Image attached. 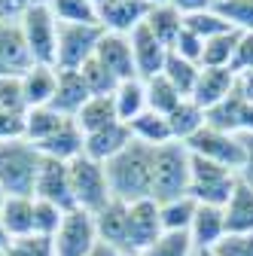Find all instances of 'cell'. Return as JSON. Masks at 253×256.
Masks as SVG:
<instances>
[{
    "instance_id": "1",
    "label": "cell",
    "mask_w": 253,
    "mask_h": 256,
    "mask_svg": "<svg viewBox=\"0 0 253 256\" xmlns=\"http://www.w3.org/2000/svg\"><path fill=\"white\" fill-rule=\"evenodd\" d=\"M152 162H156V146L132 140L119 156H113L104 165L110 196L125 204L152 198Z\"/></svg>"
},
{
    "instance_id": "2",
    "label": "cell",
    "mask_w": 253,
    "mask_h": 256,
    "mask_svg": "<svg viewBox=\"0 0 253 256\" xmlns=\"http://www.w3.org/2000/svg\"><path fill=\"white\" fill-rule=\"evenodd\" d=\"M189 174H192V152L186 144L171 140L156 146V162H152V198L165 204L174 198L189 196Z\"/></svg>"
},
{
    "instance_id": "3",
    "label": "cell",
    "mask_w": 253,
    "mask_h": 256,
    "mask_svg": "<svg viewBox=\"0 0 253 256\" xmlns=\"http://www.w3.org/2000/svg\"><path fill=\"white\" fill-rule=\"evenodd\" d=\"M40 162H43V156L30 140L0 144V189L6 196H30L34 198V180H37Z\"/></svg>"
},
{
    "instance_id": "4",
    "label": "cell",
    "mask_w": 253,
    "mask_h": 256,
    "mask_svg": "<svg viewBox=\"0 0 253 256\" xmlns=\"http://www.w3.org/2000/svg\"><path fill=\"white\" fill-rule=\"evenodd\" d=\"M238 186V174L208 162V158L192 156V174H189V196H192L198 204H214V208H223L229 202V196Z\"/></svg>"
},
{
    "instance_id": "5",
    "label": "cell",
    "mask_w": 253,
    "mask_h": 256,
    "mask_svg": "<svg viewBox=\"0 0 253 256\" xmlns=\"http://www.w3.org/2000/svg\"><path fill=\"white\" fill-rule=\"evenodd\" d=\"M186 150L192 156H198V158H208V162L223 165V168H229L235 174L244 168V158H247L244 138L229 134V132H220V128H210V125H204L202 132H196L192 138H189Z\"/></svg>"
},
{
    "instance_id": "6",
    "label": "cell",
    "mask_w": 253,
    "mask_h": 256,
    "mask_svg": "<svg viewBox=\"0 0 253 256\" xmlns=\"http://www.w3.org/2000/svg\"><path fill=\"white\" fill-rule=\"evenodd\" d=\"M70 189H74L76 208H82L88 214H98L113 198L104 165L94 162V158H88V156H80V158L70 162Z\"/></svg>"
},
{
    "instance_id": "7",
    "label": "cell",
    "mask_w": 253,
    "mask_h": 256,
    "mask_svg": "<svg viewBox=\"0 0 253 256\" xmlns=\"http://www.w3.org/2000/svg\"><path fill=\"white\" fill-rule=\"evenodd\" d=\"M22 34L28 40L30 58L34 64H43V68H55V52H58V18L52 16L49 4L46 6H34L28 10L22 18Z\"/></svg>"
},
{
    "instance_id": "8",
    "label": "cell",
    "mask_w": 253,
    "mask_h": 256,
    "mask_svg": "<svg viewBox=\"0 0 253 256\" xmlns=\"http://www.w3.org/2000/svg\"><path fill=\"white\" fill-rule=\"evenodd\" d=\"M104 37L101 24H58L55 70H80Z\"/></svg>"
},
{
    "instance_id": "9",
    "label": "cell",
    "mask_w": 253,
    "mask_h": 256,
    "mask_svg": "<svg viewBox=\"0 0 253 256\" xmlns=\"http://www.w3.org/2000/svg\"><path fill=\"white\" fill-rule=\"evenodd\" d=\"M55 241V256H88V250L98 244V232H94V216L82 208H74L64 214Z\"/></svg>"
},
{
    "instance_id": "10",
    "label": "cell",
    "mask_w": 253,
    "mask_h": 256,
    "mask_svg": "<svg viewBox=\"0 0 253 256\" xmlns=\"http://www.w3.org/2000/svg\"><path fill=\"white\" fill-rule=\"evenodd\" d=\"M34 198L40 202H52L61 210H74V189H70V165L58 162V158H46L37 168V180H34Z\"/></svg>"
},
{
    "instance_id": "11",
    "label": "cell",
    "mask_w": 253,
    "mask_h": 256,
    "mask_svg": "<svg viewBox=\"0 0 253 256\" xmlns=\"http://www.w3.org/2000/svg\"><path fill=\"white\" fill-rule=\"evenodd\" d=\"M165 235L162 210L156 198H140L128 204V253H140Z\"/></svg>"
},
{
    "instance_id": "12",
    "label": "cell",
    "mask_w": 253,
    "mask_h": 256,
    "mask_svg": "<svg viewBox=\"0 0 253 256\" xmlns=\"http://www.w3.org/2000/svg\"><path fill=\"white\" fill-rule=\"evenodd\" d=\"M92 6L98 24L110 34H132L150 12L146 0H92Z\"/></svg>"
},
{
    "instance_id": "13",
    "label": "cell",
    "mask_w": 253,
    "mask_h": 256,
    "mask_svg": "<svg viewBox=\"0 0 253 256\" xmlns=\"http://www.w3.org/2000/svg\"><path fill=\"white\" fill-rule=\"evenodd\" d=\"M132 55H134V68H138V80H152L159 76L162 68H165V58H168V46L159 43V37L146 28V22H140L132 34Z\"/></svg>"
},
{
    "instance_id": "14",
    "label": "cell",
    "mask_w": 253,
    "mask_h": 256,
    "mask_svg": "<svg viewBox=\"0 0 253 256\" xmlns=\"http://www.w3.org/2000/svg\"><path fill=\"white\" fill-rule=\"evenodd\" d=\"M94 58H98L119 82L138 80V68H134V55H132L128 34H110V30H104L98 49H94Z\"/></svg>"
},
{
    "instance_id": "15",
    "label": "cell",
    "mask_w": 253,
    "mask_h": 256,
    "mask_svg": "<svg viewBox=\"0 0 253 256\" xmlns=\"http://www.w3.org/2000/svg\"><path fill=\"white\" fill-rule=\"evenodd\" d=\"M94 216V232H98V241L116 247L119 253H128V204L110 198Z\"/></svg>"
},
{
    "instance_id": "16",
    "label": "cell",
    "mask_w": 253,
    "mask_h": 256,
    "mask_svg": "<svg viewBox=\"0 0 253 256\" xmlns=\"http://www.w3.org/2000/svg\"><path fill=\"white\" fill-rule=\"evenodd\" d=\"M134 138H132V128L125 122H113L107 128H98V132L86 134V144H82V156L94 158V162L107 165L113 156H119L125 146H128Z\"/></svg>"
},
{
    "instance_id": "17",
    "label": "cell",
    "mask_w": 253,
    "mask_h": 256,
    "mask_svg": "<svg viewBox=\"0 0 253 256\" xmlns=\"http://www.w3.org/2000/svg\"><path fill=\"white\" fill-rule=\"evenodd\" d=\"M0 68L6 74H24L34 68L28 40L22 34V24L16 22H0Z\"/></svg>"
},
{
    "instance_id": "18",
    "label": "cell",
    "mask_w": 253,
    "mask_h": 256,
    "mask_svg": "<svg viewBox=\"0 0 253 256\" xmlns=\"http://www.w3.org/2000/svg\"><path fill=\"white\" fill-rule=\"evenodd\" d=\"M82 144H86V134L80 132L76 119H64L58 132H52L46 140H40V144H34V146L40 150V156L58 158V162H68V165H70L74 158L82 156Z\"/></svg>"
},
{
    "instance_id": "19",
    "label": "cell",
    "mask_w": 253,
    "mask_h": 256,
    "mask_svg": "<svg viewBox=\"0 0 253 256\" xmlns=\"http://www.w3.org/2000/svg\"><path fill=\"white\" fill-rule=\"evenodd\" d=\"M92 98V92H88V86H86V80H82V74L80 70H58V82H55V98H52V110H58L61 116H68V119H74L80 110H82V104Z\"/></svg>"
},
{
    "instance_id": "20",
    "label": "cell",
    "mask_w": 253,
    "mask_h": 256,
    "mask_svg": "<svg viewBox=\"0 0 253 256\" xmlns=\"http://www.w3.org/2000/svg\"><path fill=\"white\" fill-rule=\"evenodd\" d=\"M235 74L229 68H202L198 82L192 88V101L202 110H210L214 104H220L223 98H229L232 88H235Z\"/></svg>"
},
{
    "instance_id": "21",
    "label": "cell",
    "mask_w": 253,
    "mask_h": 256,
    "mask_svg": "<svg viewBox=\"0 0 253 256\" xmlns=\"http://www.w3.org/2000/svg\"><path fill=\"white\" fill-rule=\"evenodd\" d=\"M189 238H192V247H198V250H214L216 241L226 238V216H223V208L198 204V210H196V216H192V226H189Z\"/></svg>"
},
{
    "instance_id": "22",
    "label": "cell",
    "mask_w": 253,
    "mask_h": 256,
    "mask_svg": "<svg viewBox=\"0 0 253 256\" xmlns=\"http://www.w3.org/2000/svg\"><path fill=\"white\" fill-rule=\"evenodd\" d=\"M226 216V235H247L253 232V189L238 177V186L223 204Z\"/></svg>"
},
{
    "instance_id": "23",
    "label": "cell",
    "mask_w": 253,
    "mask_h": 256,
    "mask_svg": "<svg viewBox=\"0 0 253 256\" xmlns=\"http://www.w3.org/2000/svg\"><path fill=\"white\" fill-rule=\"evenodd\" d=\"M0 222L12 241L34 235V198L30 196H6L0 208Z\"/></svg>"
},
{
    "instance_id": "24",
    "label": "cell",
    "mask_w": 253,
    "mask_h": 256,
    "mask_svg": "<svg viewBox=\"0 0 253 256\" xmlns=\"http://www.w3.org/2000/svg\"><path fill=\"white\" fill-rule=\"evenodd\" d=\"M55 82H58V70H55V68L34 64L30 70H24V74H22V86H24L28 110H30V107H49L52 98H55Z\"/></svg>"
},
{
    "instance_id": "25",
    "label": "cell",
    "mask_w": 253,
    "mask_h": 256,
    "mask_svg": "<svg viewBox=\"0 0 253 256\" xmlns=\"http://www.w3.org/2000/svg\"><path fill=\"white\" fill-rule=\"evenodd\" d=\"M74 119H76V125H80L82 134H92V132H98V128H107V125L119 122L113 94H92Z\"/></svg>"
},
{
    "instance_id": "26",
    "label": "cell",
    "mask_w": 253,
    "mask_h": 256,
    "mask_svg": "<svg viewBox=\"0 0 253 256\" xmlns=\"http://www.w3.org/2000/svg\"><path fill=\"white\" fill-rule=\"evenodd\" d=\"M168 125H171V138L180 140V144H186L196 132H202V128L208 125V116H204V110H202L192 98H183V101L168 113Z\"/></svg>"
},
{
    "instance_id": "27",
    "label": "cell",
    "mask_w": 253,
    "mask_h": 256,
    "mask_svg": "<svg viewBox=\"0 0 253 256\" xmlns=\"http://www.w3.org/2000/svg\"><path fill=\"white\" fill-rule=\"evenodd\" d=\"M113 104H116L119 122L128 125L132 119H138L146 110V82L144 80H125V82H119L116 92H113Z\"/></svg>"
},
{
    "instance_id": "28",
    "label": "cell",
    "mask_w": 253,
    "mask_h": 256,
    "mask_svg": "<svg viewBox=\"0 0 253 256\" xmlns=\"http://www.w3.org/2000/svg\"><path fill=\"white\" fill-rule=\"evenodd\" d=\"M144 22H146V28L152 30V34L159 37V43H165L168 49L174 46V40L180 37V30H183V12L177 6H171V4L150 6V12H146Z\"/></svg>"
},
{
    "instance_id": "29",
    "label": "cell",
    "mask_w": 253,
    "mask_h": 256,
    "mask_svg": "<svg viewBox=\"0 0 253 256\" xmlns=\"http://www.w3.org/2000/svg\"><path fill=\"white\" fill-rule=\"evenodd\" d=\"M132 128V138L140 140V144H150V146H162V144H171V125H168V116L162 113H152V110H144L138 119L128 122Z\"/></svg>"
},
{
    "instance_id": "30",
    "label": "cell",
    "mask_w": 253,
    "mask_h": 256,
    "mask_svg": "<svg viewBox=\"0 0 253 256\" xmlns=\"http://www.w3.org/2000/svg\"><path fill=\"white\" fill-rule=\"evenodd\" d=\"M198 74H202V68L198 64H192V61H186V58H180L177 52H171L168 49V58H165V68H162V76L183 94V98H192V88H196V82H198Z\"/></svg>"
},
{
    "instance_id": "31",
    "label": "cell",
    "mask_w": 253,
    "mask_h": 256,
    "mask_svg": "<svg viewBox=\"0 0 253 256\" xmlns=\"http://www.w3.org/2000/svg\"><path fill=\"white\" fill-rule=\"evenodd\" d=\"M238 40H241V30H235V28L204 40V52H202L198 64L202 68H229L235 58V49H238Z\"/></svg>"
},
{
    "instance_id": "32",
    "label": "cell",
    "mask_w": 253,
    "mask_h": 256,
    "mask_svg": "<svg viewBox=\"0 0 253 256\" xmlns=\"http://www.w3.org/2000/svg\"><path fill=\"white\" fill-rule=\"evenodd\" d=\"M241 110H244V98L238 94V88H232L229 98H223L220 104H214L210 110H204V116H208V125H210V128H220V132L238 134Z\"/></svg>"
},
{
    "instance_id": "33",
    "label": "cell",
    "mask_w": 253,
    "mask_h": 256,
    "mask_svg": "<svg viewBox=\"0 0 253 256\" xmlns=\"http://www.w3.org/2000/svg\"><path fill=\"white\" fill-rule=\"evenodd\" d=\"M64 119H68V116H61V113L52 110V107H30V110L24 113V138H28L30 144H40V140H46L52 132H58Z\"/></svg>"
},
{
    "instance_id": "34",
    "label": "cell",
    "mask_w": 253,
    "mask_h": 256,
    "mask_svg": "<svg viewBox=\"0 0 253 256\" xmlns=\"http://www.w3.org/2000/svg\"><path fill=\"white\" fill-rule=\"evenodd\" d=\"M159 210H162V226H165V232H189L192 216L198 210V202L192 196H183V198H174V202L159 204Z\"/></svg>"
},
{
    "instance_id": "35",
    "label": "cell",
    "mask_w": 253,
    "mask_h": 256,
    "mask_svg": "<svg viewBox=\"0 0 253 256\" xmlns=\"http://www.w3.org/2000/svg\"><path fill=\"white\" fill-rule=\"evenodd\" d=\"M180 101H183V94H180V92L162 76V74H159V76H152V80H146V110L168 116Z\"/></svg>"
},
{
    "instance_id": "36",
    "label": "cell",
    "mask_w": 253,
    "mask_h": 256,
    "mask_svg": "<svg viewBox=\"0 0 253 256\" xmlns=\"http://www.w3.org/2000/svg\"><path fill=\"white\" fill-rule=\"evenodd\" d=\"M49 10L58 24H98L92 0H49Z\"/></svg>"
},
{
    "instance_id": "37",
    "label": "cell",
    "mask_w": 253,
    "mask_h": 256,
    "mask_svg": "<svg viewBox=\"0 0 253 256\" xmlns=\"http://www.w3.org/2000/svg\"><path fill=\"white\" fill-rule=\"evenodd\" d=\"M214 12L223 16L229 28L253 34V0H214Z\"/></svg>"
},
{
    "instance_id": "38",
    "label": "cell",
    "mask_w": 253,
    "mask_h": 256,
    "mask_svg": "<svg viewBox=\"0 0 253 256\" xmlns=\"http://www.w3.org/2000/svg\"><path fill=\"white\" fill-rule=\"evenodd\" d=\"M183 28L192 30V34L202 37V40H210V37H216V34H226V30H232L223 16L214 12V6H210V10H202V12H192V16H183Z\"/></svg>"
},
{
    "instance_id": "39",
    "label": "cell",
    "mask_w": 253,
    "mask_h": 256,
    "mask_svg": "<svg viewBox=\"0 0 253 256\" xmlns=\"http://www.w3.org/2000/svg\"><path fill=\"white\" fill-rule=\"evenodd\" d=\"M80 74H82V80H86V86H88L92 94H113L116 86H119V80H116V76H113V74H110L94 55L80 68Z\"/></svg>"
},
{
    "instance_id": "40",
    "label": "cell",
    "mask_w": 253,
    "mask_h": 256,
    "mask_svg": "<svg viewBox=\"0 0 253 256\" xmlns=\"http://www.w3.org/2000/svg\"><path fill=\"white\" fill-rule=\"evenodd\" d=\"M189 253H192L189 232H165L156 244H150L146 250H140L134 256H189Z\"/></svg>"
},
{
    "instance_id": "41",
    "label": "cell",
    "mask_w": 253,
    "mask_h": 256,
    "mask_svg": "<svg viewBox=\"0 0 253 256\" xmlns=\"http://www.w3.org/2000/svg\"><path fill=\"white\" fill-rule=\"evenodd\" d=\"M0 110H6V113H22V116L28 113L22 74H4V76H0Z\"/></svg>"
},
{
    "instance_id": "42",
    "label": "cell",
    "mask_w": 253,
    "mask_h": 256,
    "mask_svg": "<svg viewBox=\"0 0 253 256\" xmlns=\"http://www.w3.org/2000/svg\"><path fill=\"white\" fill-rule=\"evenodd\" d=\"M64 214H68V210H61V208L52 204V202L34 198V235L55 238L58 229H61V222H64Z\"/></svg>"
},
{
    "instance_id": "43",
    "label": "cell",
    "mask_w": 253,
    "mask_h": 256,
    "mask_svg": "<svg viewBox=\"0 0 253 256\" xmlns=\"http://www.w3.org/2000/svg\"><path fill=\"white\" fill-rule=\"evenodd\" d=\"M4 256H55V241L46 235H28L12 241Z\"/></svg>"
},
{
    "instance_id": "44",
    "label": "cell",
    "mask_w": 253,
    "mask_h": 256,
    "mask_svg": "<svg viewBox=\"0 0 253 256\" xmlns=\"http://www.w3.org/2000/svg\"><path fill=\"white\" fill-rule=\"evenodd\" d=\"M214 256H253V232L247 235H226L223 241H216Z\"/></svg>"
},
{
    "instance_id": "45",
    "label": "cell",
    "mask_w": 253,
    "mask_h": 256,
    "mask_svg": "<svg viewBox=\"0 0 253 256\" xmlns=\"http://www.w3.org/2000/svg\"><path fill=\"white\" fill-rule=\"evenodd\" d=\"M171 52H177L180 58H186V61H192V64H198L202 61V52H204V40L202 37H196L192 30H180V37L174 40V46H171ZM202 68V64H198Z\"/></svg>"
},
{
    "instance_id": "46",
    "label": "cell",
    "mask_w": 253,
    "mask_h": 256,
    "mask_svg": "<svg viewBox=\"0 0 253 256\" xmlns=\"http://www.w3.org/2000/svg\"><path fill=\"white\" fill-rule=\"evenodd\" d=\"M6 140H28L24 138V116L0 110V144Z\"/></svg>"
},
{
    "instance_id": "47",
    "label": "cell",
    "mask_w": 253,
    "mask_h": 256,
    "mask_svg": "<svg viewBox=\"0 0 253 256\" xmlns=\"http://www.w3.org/2000/svg\"><path fill=\"white\" fill-rule=\"evenodd\" d=\"M229 70H232L235 76L253 70V34H241L238 49H235V58H232V64H229Z\"/></svg>"
},
{
    "instance_id": "48",
    "label": "cell",
    "mask_w": 253,
    "mask_h": 256,
    "mask_svg": "<svg viewBox=\"0 0 253 256\" xmlns=\"http://www.w3.org/2000/svg\"><path fill=\"white\" fill-rule=\"evenodd\" d=\"M49 0H0V22H16L22 18L28 10L34 6H46Z\"/></svg>"
},
{
    "instance_id": "49",
    "label": "cell",
    "mask_w": 253,
    "mask_h": 256,
    "mask_svg": "<svg viewBox=\"0 0 253 256\" xmlns=\"http://www.w3.org/2000/svg\"><path fill=\"white\" fill-rule=\"evenodd\" d=\"M171 6H177L183 16H192V12L210 10V6H214V0H171Z\"/></svg>"
},
{
    "instance_id": "50",
    "label": "cell",
    "mask_w": 253,
    "mask_h": 256,
    "mask_svg": "<svg viewBox=\"0 0 253 256\" xmlns=\"http://www.w3.org/2000/svg\"><path fill=\"white\" fill-rule=\"evenodd\" d=\"M244 150H247V158H244V168L238 171V177L253 189V138H244Z\"/></svg>"
},
{
    "instance_id": "51",
    "label": "cell",
    "mask_w": 253,
    "mask_h": 256,
    "mask_svg": "<svg viewBox=\"0 0 253 256\" xmlns=\"http://www.w3.org/2000/svg\"><path fill=\"white\" fill-rule=\"evenodd\" d=\"M235 88H238V94L244 101H250L253 104V70H247V74H238V80H235Z\"/></svg>"
},
{
    "instance_id": "52",
    "label": "cell",
    "mask_w": 253,
    "mask_h": 256,
    "mask_svg": "<svg viewBox=\"0 0 253 256\" xmlns=\"http://www.w3.org/2000/svg\"><path fill=\"white\" fill-rule=\"evenodd\" d=\"M88 256H122L116 247H110V244H104V241H98L92 250H88Z\"/></svg>"
},
{
    "instance_id": "53",
    "label": "cell",
    "mask_w": 253,
    "mask_h": 256,
    "mask_svg": "<svg viewBox=\"0 0 253 256\" xmlns=\"http://www.w3.org/2000/svg\"><path fill=\"white\" fill-rule=\"evenodd\" d=\"M10 244H12V238H10V232L4 229V222H0V256L10 250Z\"/></svg>"
},
{
    "instance_id": "54",
    "label": "cell",
    "mask_w": 253,
    "mask_h": 256,
    "mask_svg": "<svg viewBox=\"0 0 253 256\" xmlns=\"http://www.w3.org/2000/svg\"><path fill=\"white\" fill-rule=\"evenodd\" d=\"M150 6H156V4H171V0H146Z\"/></svg>"
},
{
    "instance_id": "55",
    "label": "cell",
    "mask_w": 253,
    "mask_h": 256,
    "mask_svg": "<svg viewBox=\"0 0 253 256\" xmlns=\"http://www.w3.org/2000/svg\"><path fill=\"white\" fill-rule=\"evenodd\" d=\"M4 198H6V192H4V189H0V208H4Z\"/></svg>"
},
{
    "instance_id": "56",
    "label": "cell",
    "mask_w": 253,
    "mask_h": 256,
    "mask_svg": "<svg viewBox=\"0 0 253 256\" xmlns=\"http://www.w3.org/2000/svg\"><path fill=\"white\" fill-rule=\"evenodd\" d=\"M198 256H214V253H210V250H202V253H198Z\"/></svg>"
},
{
    "instance_id": "57",
    "label": "cell",
    "mask_w": 253,
    "mask_h": 256,
    "mask_svg": "<svg viewBox=\"0 0 253 256\" xmlns=\"http://www.w3.org/2000/svg\"><path fill=\"white\" fill-rule=\"evenodd\" d=\"M4 74H6V70H4V68H0V76H4Z\"/></svg>"
},
{
    "instance_id": "58",
    "label": "cell",
    "mask_w": 253,
    "mask_h": 256,
    "mask_svg": "<svg viewBox=\"0 0 253 256\" xmlns=\"http://www.w3.org/2000/svg\"><path fill=\"white\" fill-rule=\"evenodd\" d=\"M122 256H134V253H122Z\"/></svg>"
}]
</instances>
